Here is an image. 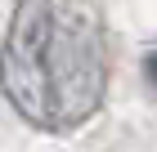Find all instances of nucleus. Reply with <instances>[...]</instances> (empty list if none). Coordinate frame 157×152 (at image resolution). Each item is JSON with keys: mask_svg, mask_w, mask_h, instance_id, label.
Returning a JSON list of instances; mask_svg holds the SVG:
<instances>
[{"mask_svg": "<svg viewBox=\"0 0 157 152\" xmlns=\"http://www.w3.org/2000/svg\"><path fill=\"white\" fill-rule=\"evenodd\" d=\"M108 90V27L94 0H18L0 40V94L27 125L72 134Z\"/></svg>", "mask_w": 157, "mask_h": 152, "instance_id": "nucleus-1", "label": "nucleus"}, {"mask_svg": "<svg viewBox=\"0 0 157 152\" xmlns=\"http://www.w3.org/2000/svg\"><path fill=\"white\" fill-rule=\"evenodd\" d=\"M148 81L157 85V54H153V58H148Z\"/></svg>", "mask_w": 157, "mask_h": 152, "instance_id": "nucleus-2", "label": "nucleus"}]
</instances>
